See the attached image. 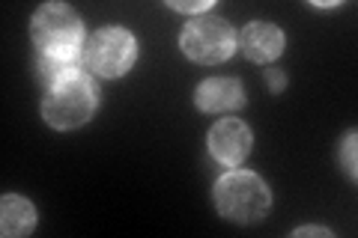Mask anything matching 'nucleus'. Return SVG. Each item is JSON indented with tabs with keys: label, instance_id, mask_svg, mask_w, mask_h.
Segmentation results:
<instances>
[{
	"label": "nucleus",
	"instance_id": "1",
	"mask_svg": "<svg viewBox=\"0 0 358 238\" xmlns=\"http://www.w3.org/2000/svg\"><path fill=\"white\" fill-rule=\"evenodd\" d=\"M99 105V93L93 81L78 72L66 81H57L54 87L45 89V98H42V117L48 119V126L54 128H78L96 113Z\"/></svg>",
	"mask_w": 358,
	"mask_h": 238
},
{
	"label": "nucleus",
	"instance_id": "2",
	"mask_svg": "<svg viewBox=\"0 0 358 238\" xmlns=\"http://www.w3.org/2000/svg\"><path fill=\"white\" fill-rule=\"evenodd\" d=\"M33 39L48 57H75L81 54L84 21L66 3H45L33 15Z\"/></svg>",
	"mask_w": 358,
	"mask_h": 238
},
{
	"label": "nucleus",
	"instance_id": "3",
	"mask_svg": "<svg viewBox=\"0 0 358 238\" xmlns=\"http://www.w3.org/2000/svg\"><path fill=\"white\" fill-rule=\"evenodd\" d=\"M268 202H272L268 188L254 173H245V170L221 176L215 185V206L230 221H239V223L260 221L268 211Z\"/></svg>",
	"mask_w": 358,
	"mask_h": 238
},
{
	"label": "nucleus",
	"instance_id": "4",
	"mask_svg": "<svg viewBox=\"0 0 358 238\" xmlns=\"http://www.w3.org/2000/svg\"><path fill=\"white\" fill-rule=\"evenodd\" d=\"M179 48H182L194 63L218 66L236 48V33L218 15H200L192 18L179 36Z\"/></svg>",
	"mask_w": 358,
	"mask_h": 238
},
{
	"label": "nucleus",
	"instance_id": "5",
	"mask_svg": "<svg viewBox=\"0 0 358 238\" xmlns=\"http://www.w3.org/2000/svg\"><path fill=\"white\" fill-rule=\"evenodd\" d=\"M84 57H87L90 72H96L102 77H120L122 72H129L134 66L138 42H134V36L129 30L105 27L87 42V54Z\"/></svg>",
	"mask_w": 358,
	"mask_h": 238
},
{
	"label": "nucleus",
	"instance_id": "6",
	"mask_svg": "<svg viewBox=\"0 0 358 238\" xmlns=\"http://www.w3.org/2000/svg\"><path fill=\"white\" fill-rule=\"evenodd\" d=\"M209 152L215 161L236 167L251 152V128L242 119H221L209 131Z\"/></svg>",
	"mask_w": 358,
	"mask_h": 238
},
{
	"label": "nucleus",
	"instance_id": "7",
	"mask_svg": "<svg viewBox=\"0 0 358 238\" xmlns=\"http://www.w3.org/2000/svg\"><path fill=\"white\" fill-rule=\"evenodd\" d=\"M239 42H242V51L248 54V60L254 63H272L284 51V33L275 24H266V21L245 24Z\"/></svg>",
	"mask_w": 358,
	"mask_h": 238
},
{
	"label": "nucleus",
	"instance_id": "8",
	"mask_svg": "<svg viewBox=\"0 0 358 238\" xmlns=\"http://www.w3.org/2000/svg\"><path fill=\"white\" fill-rule=\"evenodd\" d=\"M245 101L239 81L233 77H212V81H203L197 87V107L206 113H227L236 110Z\"/></svg>",
	"mask_w": 358,
	"mask_h": 238
},
{
	"label": "nucleus",
	"instance_id": "9",
	"mask_svg": "<svg viewBox=\"0 0 358 238\" xmlns=\"http://www.w3.org/2000/svg\"><path fill=\"white\" fill-rule=\"evenodd\" d=\"M84 63H87L84 54H75V57H48V54H42L39 63H36V77H39V84L48 89L57 81H66V77L84 72Z\"/></svg>",
	"mask_w": 358,
	"mask_h": 238
},
{
	"label": "nucleus",
	"instance_id": "10",
	"mask_svg": "<svg viewBox=\"0 0 358 238\" xmlns=\"http://www.w3.org/2000/svg\"><path fill=\"white\" fill-rule=\"evenodd\" d=\"M36 226V209L24 197H3V235H27Z\"/></svg>",
	"mask_w": 358,
	"mask_h": 238
},
{
	"label": "nucleus",
	"instance_id": "11",
	"mask_svg": "<svg viewBox=\"0 0 358 238\" xmlns=\"http://www.w3.org/2000/svg\"><path fill=\"white\" fill-rule=\"evenodd\" d=\"M341 158H343V170L350 173V179H355V134H350V137L343 140Z\"/></svg>",
	"mask_w": 358,
	"mask_h": 238
},
{
	"label": "nucleus",
	"instance_id": "12",
	"mask_svg": "<svg viewBox=\"0 0 358 238\" xmlns=\"http://www.w3.org/2000/svg\"><path fill=\"white\" fill-rule=\"evenodd\" d=\"M171 6L179 9V13H206L212 6V0H173Z\"/></svg>",
	"mask_w": 358,
	"mask_h": 238
},
{
	"label": "nucleus",
	"instance_id": "13",
	"mask_svg": "<svg viewBox=\"0 0 358 238\" xmlns=\"http://www.w3.org/2000/svg\"><path fill=\"white\" fill-rule=\"evenodd\" d=\"M301 235H322V238H329L331 232L322 230V226H305V230H296V238H301Z\"/></svg>",
	"mask_w": 358,
	"mask_h": 238
},
{
	"label": "nucleus",
	"instance_id": "14",
	"mask_svg": "<svg viewBox=\"0 0 358 238\" xmlns=\"http://www.w3.org/2000/svg\"><path fill=\"white\" fill-rule=\"evenodd\" d=\"M268 84H272V89H284V75L281 72H268Z\"/></svg>",
	"mask_w": 358,
	"mask_h": 238
}]
</instances>
